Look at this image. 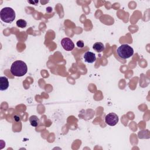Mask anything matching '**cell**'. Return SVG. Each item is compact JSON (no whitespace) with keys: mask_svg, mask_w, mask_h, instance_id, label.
Segmentation results:
<instances>
[{"mask_svg":"<svg viewBox=\"0 0 150 150\" xmlns=\"http://www.w3.org/2000/svg\"><path fill=\"white\" fill-rule=\"evenodd\" d=\"M16 25L18 27L21 28H24L27 25V22L24 19H19L16 21Z\"/></svg>","mask_w":150,"mask_h":150,"instance_id":"30bf717a","label":"cell"},{"mask_svg":"<svg viewBox=\"0 0 150 150\" xmlns=\"http://www.w3.org/2000/svg\"><path fill=\"white\" fill-rule=\"evenodd\" d=\"M9 87V81L7 77L4 76L0 77V90H6Z\"/></svg>","mask_w":150,"mask_h":150,"instance_id":"52a82bcc","label":"cell"},{"mask_svg":"<svg viewBox=\"0 0 150 150\" xmlns=\"http://www.w3.org/2000/svg\"><path fill=\"white\" fill-rule=\"evenodd\" d=\"M13 118H14V120H15L16 122H19V121L21 120V117H20L19 115H14Z\"/></svg>","mask_w":150,"mask_h":150,"instance_id":"7c38bea8","label":"cell"},{"mask_svg":"<svg viewBox=\"0 0 150 150\" xmlns=\"http://www.w3.org/2000/svg\"><path fill=\"white\" fill-rule=\"evenodd\" d=\"M29 122L30 125L33 127H37L40 122L39 118L36 115H32L29 117Z\"/></svg>","mask_w":150,"mask_h":150,"instance_id":"9c48e42d","label":"cell"},{"mask_svg":"<svg viewBox=\"0 0 150 150\" xmlns=\"http://www.w3.org/2000/svg\"><path fill=\"white\" fill-rule=\"evenodd\" d=\"M61 45L63 49L67 51H71L74 48V44L69 38H64L61 40Z\"/></svg>","mask_w":150,"mask_h":150,"instance_id":"5b68a950","label":"cell"},{"mask_svg":"<svg viewBox=\"0 0 150 150\" xmlns=\"http://www.w3.org/2000/svg\"><path fill=\"white\" fill-rule=\"evenodd\" d=\"M118 117L114 112H111L107 114L105 117V122L110 126L115 125L118 122Z\"/></svg>","mask_w":150,"mask_h":150,"instance_id":"277c9868","label":"cell"},{"mask_svg":"<svg viewBox=\"0 0 150 150\" xmlns=\"http://www.w3.org/2000/svg\"><path fill=\"white\" fill-rule=\"evenodd\" d=\"M76 45L77 46V47L82 48L84 47V42L83 40H78L76 43Z\"/></svg>","mask_w":150,"mask_h":150,"instance_id":"8fae6325","label":"cell"},{"mask_svg":"<svg viewBox=\"0 0 150 150\" xmlns=\"http://www.w3.org/2000/svg\"><path fill=\"white\" fill-rule=\"evenodd\" d=\"M15 12L14 10L10 7H5L1 10V19L6 23H10L15 19Z\"/></svg>","mask_w":150,"mask_h":150,"instance_id":"7a4b0ae2","label":"cell"},{"mask_svg":"<svg viewBox=\"0 0 150 150\" xmlns=\"http://www.w3.org/2000/svg\"><path fill=\"white\" fill-rule=\"evenodd\" d=\"M118 55L123 59H127L132 56L134 54V49L127 44L121 45L117 49Z\"/></svg>","mask_w":150,"mask_h":150,"instance_id":"3957f363","label":"cell"},{"mask_svg":"<svg viewBox=\"0 0 150 150\" xmlns=\"http://www.w3.org/2000/svg\"><path fill=\"white\" fill-rule=\"evenodd\" d=\"M84 61L88 63H93L96 60V54L91 52H87L84 54Z\"/></svg>","mask_w":150,"mask_h":150,"instance_id":"8992f818","label":"cell"},{"mask_svg":"<svg viewBox=\"0 0 150 150\" xmlns=\"http://www.w3.org/2000/svg\"><path fill=\"white\" fill-rule=\"evenodd\" d=\"M93 48L97 52L100 53L104 50L105 47L103 43H102L101 42H96L93 45Z\"/></svg>","mask_w":150,"mask_h":150,"instance_id":"ba28073f","label":"cell"},{"mask_svg":"<svg viewBox=\"0 0 150 150\" xmlns=\"http://www.w3.org/2000/svg\"><path fill=\"white\" fill-rule=\"evenodd\" d=\"M12 75L16 77H22L28 71L26 64L22 60H16L12 64L10 69Z\"/></svg>","mask_w":150,"mask_h":150,"instance_id":"6da1fadb","label":"cell"}]
</instances>
